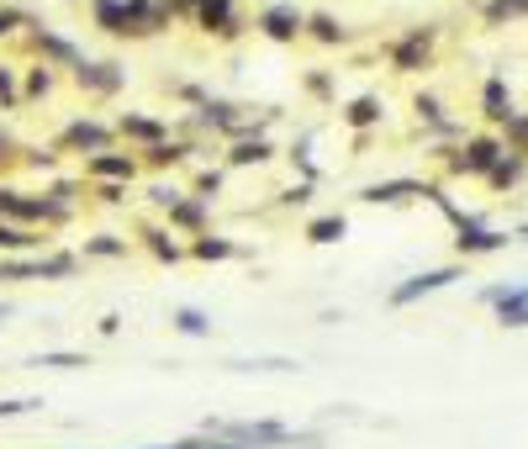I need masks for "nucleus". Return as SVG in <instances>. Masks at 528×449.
Wrapping results in <instances>:
<instances>
[{
  "mask_svg": "<svg viewBox=\"0 0 528 449\" xmlns=\"http://www.w3.org/2000/svg\"><path fill=\"white\" fill-rule=\"evenodd\" d=\"M259 37H270V43H301L307 37V11L296 6V0H270L259 16H254Z\"/></svg>",
  "mask_w": 528,
  "mask_h": 449,
  "instance_id": "obj_3",
  "label": "nucleus"
},
{
  "mask_svg": "<svg viewBox=\"0 0 528 449\" xmlns=\"http://www.w3.org/2000/svg\"><path fill=\"white\" fill-rule=\"evenodd\" d=\"M27 37H32V48L43 53V64H53V69H80V64H85V53L74 48L69 37H59L53 27H32Z\"/></svg>",
  "mask_w": 528,
  "mask_h": 449,
  "instance_id": "obj_10",
  "label": "nucleus"
},
{
  "mask_svg": "<svg viewBox=\"0 0 528 449\" xmlns=\"http://www.w3.org/2000/svg\"><path fill=\"white\" fill-rule=\"evenodd\" d=\"M312 185H317V180H301V185H291L280 201H286V207H312Z\"/></svg>",
  "mask_w": 528,
  "mask_h": 449,
  "instance_id": "obj_36",
  "label": "nucleus"
},
{
  "mask_svg": "<svg viewBox=\"0 0 528 449\" xmlns=\"http://www.w3.org/2000/svg\"><path fill=\"white\" fill-rule=\"evenodd\" d=\"M85 259H127V238L117 233H96V238H85Z\"/></svg>",
  "mask_w": 528,
  "mask_h": 449,
  "instance_id": "obj_28",
  "label": "nucleus"
},
{
  "mask_svg": "<svg viewBox=\"0 0 528 449\" xmlns=\"http://www.w3.org/2000/svg\"><path fill=\"white\" fill-rule=\"evenodd\" d=\"M138 170H143V159L138 154H117V148H101V154L85 159V175L90 180H122V185H132V180H138Z\"/></svg>",
  "mask_w": 528,
  "mask_h": 449,
  "instance_id": "obj_9",
  "label": "nucleus"
},
{
  "mask_svg": "<svg viewBox=\"0 0 528 449\" xmlns=\"http://www.w3.org/2000/svg\"><path fill=\"white\" fill-rule=\"evenodd\" d=\"M523 170H528V154H518V148H507V154L492 164V175H486V185H492V191H513V185L523 180Z\"/></svg>",
  "mask_w": 528,
  "mask_h": 449,
  "instance_id": "obj_21",
  "label": "nucleus"
},
{
  "mask_svg": "<svg viewBox=\"0 0 528 449\" xmlns=\"http://www.w3.org/2000/svg\"><path fill=\"white\" fill-rule=\"evenodd\" d=\"M238 254H243L238 243L233 238H217L212 228L191 238V259H201V265H222V259H238Z\"/></svg>",
  "mask_w": 528,
  "mask_h": 449,
  "instance_id": "obj_19",
  "label": "nucleus"
},
{
  "mask_svg": "<svg viewBox=\"0 0 528 449\" xmlns=\"http://www.w3.org/2000/svg\"><path fill=\"white\" fill-rule=\"evenodd\" d=\"M476 302L481 307H497V323L502 328H528V286H523V280H497V286H481Z\"/></svg>",
  "mask_w": 528,
  "mask_h": 449,
  "instance_id": "obj_4",
  "label": "nucleus"
},
{
  "mask_svg": "<svg viewBox=\"0 0 528 449\" xmlns=\"http://www.w3.org/2000/svg\"><path fill=\"white\" fill-rule=\"evenodd\" d=\"M180 196H185V191H175V185H164V180H154V185H148V201H154L159 212H169Z\"/></svg>",
  "mask_w": 528,
  "mask_h": 449,
  "instance_id": "obj_35",
  "label": "nucleus"
},
{
  "mask_svg": "<svg viewBox=\"0 0 528 449\" xmlns=\"http://www.w3.org/2000/svg\"><path fill=\"white\" fill-rule=\"evenodd\" d=\"M0 280H43V270H37V254H11V259H0Z\"/></svg>",
  "mask_w": 528,
  "mask_h": 449,
  "instance_id": "obj_30",
  "label": "nucleus"
},
{
  "mask_svg": "<svg viewBox=\"0 0 528 449\" xmlns=\"http://www.w3.org/2000/svg\"><path fill=\"white\" fill-rule=\"evenodd\" d=\"M111 138H117V127H106L96 117H74L64 122V133H59V154H101V148H111Z\"/></svg>",
  "mask_w": 528,
  "mask_h": 449,
  "instance_id": "obj_5",
  "label": "nucleus"
},
{
  "mask_svg": "<svg viewBox=\"0 0 528 449\" xmlns=\"http://www.w3.org/2000/svg\"><path fill=\"white\" fill-rule=\"evenodd\" d=\"M412 111H418V122H423V127H439V122H449V117H444V101H439V96H428V90H423L418 101H412Z\"/></svg>",
  "mask_w": 528,
  "mask_h": 449,
  "instance_id": "obj_33",
  "label": "nucleus"
},
{
  "mask_svg": "<svg viewBox=\"0 0 528 449\" xmlns=\"http://www.w3.org/2000/svg\"><path fill=\"white\" fill-rule=\"evenodd\" d=\"M233 376H291V370H301L296 360H228Z\"/></svg>",
  "mask_w": 528,
  "mask_h": 449,
  "instance_id": "obj_26",
  "label": "nucleus"
},
{
  "mask_svg": "<svg viewBox=\"0 0 528 449\" xmlns=\"http://www.w3.org/2000/svg\"><path fill=\"white\" fill-rule=\"evenodd\" d=\"M117 138H132V143H164L169 138V122H159V117H143V111H122L117 117Z\"/></svg>",
  "mask_w": 528,
  "mask_h": 449,
  "instance_id": "obj_15",
  "label": "nucleus"
},
{
  "mask_svg": "<svg viewBox=\"0 0 528 449\" xmlns=\"http://www.w3.org/2000/svg\"><path fill=\"white\" fill-rule=\"evenodd\" d=\"M16 154H22V148H16V138H11V127L0 122V164H16Z\"/></svg>",
  "mask_w": 528,
  "mask_h": 449,
  "instance_id": "obj_40",
  "label": "nucleus"
},
{
  "mask_svg": "<svg viewBox=\"0 0 528 449\" xmlns=\"http://www.w3.org/2000/svg\"><path fill=\"white\" fill-rule=\"evenodd\" d=\"M507 148H518V154H528V111H518V117L507 122Z\"/></svg>",
  "mask_w": 528,
  "mask_h": 449,
  "instance_id": "obj_34",
  "label": "nucleus"
},
{
  "mask_svg": "<svg viewBox=\"0 0 528 449\" xmlns=\"http://www.w3.org/2000/svg\"><path fill=\"white\" fill-rule=\"evenodd\" d=\"M143 249H148V254H154V259H159V265H180V259H185V254H191V249H180V243H175V238H169L164 228H143Z\"/></svg>",
  "mask_w": 528,
  "mask_h": 449,
  "instance_id": "obj_24",
  "label": "nucleus"
},
{
  "mask_svg": "<svg viewBox=\"0 0 528 449\" xmlns=\"http://www.w3.org/2000/svg\"><path fill=\"white\" fill-rule=\"evenodd\" d=\"M169 6H175V16H196L201 0H169Z\"/></svg>",
  "mask_w": 528,
  "mask_h": 449,
  "instance_id": "obj_42",
  "label": "nucleus"
},
{
  "mask_svg": "<svg viewBox=\"0 0 528 449\" xmlns=\"http://www.w3.org/2000/svg\"><path fill=\"white\" fill-rule=\"evenodd\" d=\"M74 85H80L85 96H117V90L127 85V69L111 64V59H85L80 69H74Z\"/></svg>",
  "mask_w": 528,
  "mask_h": 449,
  "instance_id": "obj_7",
  "label": "nucleus"
},
{
  "mask_svg": "<svg viewBox=\"0 0 528 449\" xmlns=\"http://www.w3.org/2000/svg\"><path fill=\"white\" fill-rule=\"evenodd\" d=\"M43 233L27 228V222H11V217H0V254H43Z\"/></svg>",
  "mask_w": 528,
  "mask_h": 449,
  "instance_id": "obj_16",
  "label": "nucleus"
},
{
  "mask_svg": "<svg viewBox=\"0 0 528 449\" xmlns=\"http://www.w3.org/2000/svg\"><path fill=\"white\" fill-rule=\"evenodd\" d=\"M27 365H37V370H85L90 360L85 354H69V349H53V354H32Z\"/></svg>",
  "mask_w": 528,
  "mask_h": 449,
  "instance_id": "obj_31",
  "label": "nucleus"
},
{
  "mask_svg": "<svg viewBox=\"0 0 528 449\" xmlns=\"http://www.w3.org/2000/svg\"><path fill=\"white\" fill-rule=\"evenodd\" d=\"M22 22H27V16L16 11V6H0V43H6V37H11L16 27H22Z\"/></svg>",
  "mask_w": 528,
  "mask_h": 449,
  "instance_id": "obj_39",
  "label": "nucleus"
},
{
  "mask_svg": "<svg viewBox=\"0 0 528 449\" xmlns=\"http://www.w3.org/2000/svg\"><path fill=\"white\" fill-rule=\"evenodd\" d=\"M338 117H344V127H354V133H370V127H381L386 101L381 96H354L344 111H338Z\"/></svg>",
  "mask_w": 528,
  "mask_h": 449,
  "instance_id": "obj_18",
  "label": "nucleus"
},
{
  "mask_svg": "<svg viewBox=\"0 0 528 449\" xmlns=\"http://www.w3.org/2000/svg\"><path fill=\"white\" fill-rule=\"evenodd\" d=\"M164 217H169V228H175V233H191V238H196V233L212 228V201L191 191V196H180Z\"/></svg>",
  "mask_w": 528,
  "mask_h": 449,
  "instance_id": "obj_11",
  "label": "nucleus"
},
{
  "mask_svg": "<svg viewBox=\"0 0 528 449\" xmlns=\"http://www.w3.org/2000/svg\"><path fill=\"white\" fill-rule=\"evenodd\" d=\"M349 238V217L344 212H323L307 222V243H344Z\"/></svg>",
  "mask_w": 528,
  "mask_h": 449,
  "instance_id": "obj_23",
  "label": "nucleus"
},
{
  "mask_svg": "<svg viewBox=\"0 0 528 449\" xmlns=\"http://www.w3.org/2000/svg\"><path fill=\"white\" fill-rule=\"evenodd\" d=\"M53 85H59V74H53V64H32L27 69V101H43V96H53Z\"/></svg>",
  "mask_w": 528,
  "mask_h": 449,
  "instance_id": "obj_29",
  "label": "nucleus"
},
{
  "mask_svg": "<svg viewBox=\"0 0 528 449\" xmlns=\"http://www.w3.org/2000/svg\"><path fill=\"white\" fill-rule=\"evenodd\" d=\"M90 16L106 37H132V6L127 0H90Z\"/></svg>",
  "mask_w": 528,
  "mask_h": 449,
  "instance_id": "obj_17",
  "label": "nucleus"
},
{
  "mask_svg": "<svg viewBox=\"0 0 528 449\" xmlns=\"http://www.w3.org/2000/svg\"><path fill=\"white\" fill-rule=\"evenodd\" d=\"M138 159H143V170H175V164H185V159H191V143L164 138V143H148Z\"/></svg>",
  "mask_w": 528,
  "mask_h": 449,
  "instance_id": "obj_20",
  "label": "nucleus"
},
{
  "mask_svg": "<svg viewBox=\"0 0 528 449\" xmlns=\"http://www.w3.org/2000/svg\"><path fill=\"white\" fill-rule=\"evenodd\" d=\"M217 191H222V175H217V170H206V175H201V185H196V196H206V201H212Z\"/></svg>",
  "mask_w": 528,
  "mask_h": 449,
  "instance_id": "obj_41",
  "label": "nucleus"
},
{
  "mask_svg": "<svg viewBox=\"0 0 528 449\" xmlns=\"http://www.w3.org/2000/svg\"><path fill=\"white\" fill-rule=\"evenodd\" d=\"M11 312H16V307H11V302H0V323H6V317H11Z\"/></svg>",
  "mask_w": 528,
  "mask_h": 449,
  "instance_id": "obj_43",
  "label": "nucleus"
},
{
  "mask_svg": "<svg viewBox=\"0 0 528 449\" xmlns=\"http://www.w3.org/2000/svg\"><path fill=\"white\" fill-rule=\"evenodd\" d=\"M518 238H523V243H528V222H523V228H518Z\"/></svg>",
  "mask_w": 528,
  "mask_h": 449,
  "instance_id": "obj_44",
  "label": "nucleus"
},
{
  "mask_svg": "<svg viewBox=\"0 0 528 449\" xmlns=\"http://www.w3.org/2000/svg\"><path fill=\"white\" fill-rule=\"evenodd\" d=\"M412 196H433V185L423 180H375L360 191V201H370V207H396V201H412Z\"/></svg>",
  "mask_w": 528,
  "mask_h": 449,
  "instance_id": "obj_12",
  "label": "nucleus"
},
{
  "mask_svg": "<svg viewBox=\"0 0 528 449\" xmlns=\"http://www.w3.org/2000/svg\"><path fill=\"white\" fill-rule=\"evenodd\" d=\"M455 280H465V265H439V270L407 275V280H396V286L386 291V307H412V302H423V296H439V291H449Z\"/></svg>",
  "mask_w": 528,
  "mask_h": 449,
  "instance_id": "obj_2",
  "label": "nucleus"
},
{
  "mask_svg": "<svg viewBox=\"0 0 528 449\" xmlns=\"http://www.w3.org/2000/svg\"><path fill=\"white\" fill-rule=\"evenodd\" d=\"M0 106H6V111L27 106V90L16 85V69H11V64H0Z\"/></svg>",
  "mask_w": 528,
  "mask_h": 449,
  "instance_id": "obj_32",
  "label": "nucleus"
},
{
  "mask_svg": "<svg viewBox=\"0 0 528 449\" xmlns=\"http://www.w3.org/2000/svg\"><path fill=\"white\" fill-rule=\"evenodd\" d=\"M196 27L206 32V37H238L243 32V22H238V0H201L196 6Z\"/></svg>",
  "mask_w": 528,
  "mask_h": 449,
  "instance_id": "obj_8",
  "label": "nucleus"
},
{
  "mask_svg": "<svg viewBox=\"0 0 528 449\" xmlns=\"http://www.w3.org/2000/svg\"><path fill=\"white\" fill-rule=\"evenodd\" d=\"M201 434L233 439V444H243V449H323V444H328L317 428H291V423H275V418H249V423L206 418Z\"/></svg>",
  "mask_w": 528,
  "mask_h": 449,
  "instance_id": "obj_1",
  "label": "nucleus"
},
{
  "mask_svg": "<svg viewBox=\"0 0 528 449\" xmlns=\"http://www.w3.org/2000/svg\"><path fill=\"white\" fill-rule=\"evenodd\" d=\"M307 90H312L317 101H333V80H328L323 69H312V74H307Z\"/></svg>",
  "mask_w": 528,
  "mask_h": 449,
  "instance_id": "obj_38",
  "label": "nucleus"
},
{
  "mask_svg": "<svg viewBox=\"0 0 528 449\" xmlns=\"http://www.w3.org/2000/svg\"><path fill=\"white\" fill-rule=\"evenodd\" d=\"M481 117L492 122V127H507V122L518 117V111H513V90H507L502 74H492V80L481 85Z\"/></svg>",
  "mask_w": 528,
  "mask_h": 449,
  "instance_id": "obj_13",
  "label": "nucleus"
},
{
  "mask_svg": "<svg viewBox=\"0 0 528 449\" xmlns=\"http://www.w3.org/2000/svg\"><path fill=\"white\" fill-rule=\"evenodd\" d=\"M169 323H175V333H185V339H212V317H206L201 307H175Z\"/></svg>",
  "mask_w": 528,
  "mask_h": 449,
  "instance_id": "obj_25",
  "label": "nucleus"
},
{
  "mask_svg": "<svg viewBox=\"0 0 528 449\" xmlns=\"http://www.w3.org/2000/svg\"><path fill=\"white\" fill-rule=\"evenodd\" d=\"M307 37H317V43H323V48L349 43V32H344V22H338L333 11H307Z\"/></svg>",
  "mask_w": 528,
  "mask_h": 449,
  "instance_id": "obj_22",
  "label": "nucleus"
},
{
  "mask_svg": "<svg viewBox=\"0 0 528 449\" xmlns=\"http://www.w3.org/2000/svg\"><path fill=\"white\" fill-rule=\"evenodd\" d=\"M481 16H486V27L523 22V16H528V0H486V6H481Z\"/></svg>",
  "mask_w": 528,
  "mask_h": 449,
  "instance_id": "obj_27",
  "label": "nucleus"
},
{
  "mask_svg": "<svg viewBox=\"0 0 528 449\" xmlns=\"http://www.w3.org/2000/svg\"><path fill=\"white\" fill-rule=\"evenodd\" d=\"M433 37H439L433 27H407V32L386 48V53H391V69H396V74H418V69H428V59H433Z\"/></svg>",
  "mask_w": 528,
  "mask_h": 449,
  "instance_id": "obj_6",
  "label": "nucleus"
},
{
  "mask_svg": "<svg viewBox=\"0 0 528 449\" xmlns=\"http://www.w3.org/2000/svg\"><path fill=\"white\" fill-rule=\"evenodd\" d=\"M222 159H228V170H249V164L259 170V164L275 159V143L264 138V133H249V138H233V148H228Z\"/></svg>",
  "mask_w": 528,
  "mask_h": 449,
  "instance_id": "obj_14",
  "label": "nucleus"
},
{
  "mask_svg": "<svg viewBox=\"0 0 528 449\" xmlns=\"http://www.w3.org/2000/svg\"><path fill=\"white\" fill-rule=\"evenodd\" d=\"M32 407H43L37 397H16V402H0V423L6 418H22V413H32Z\"/></svg>",
  "mask_w": 528,
  "mask_h": 449,
  "instance_id": "obj_37",
  "label": "nucleus"
}]
</instances>
